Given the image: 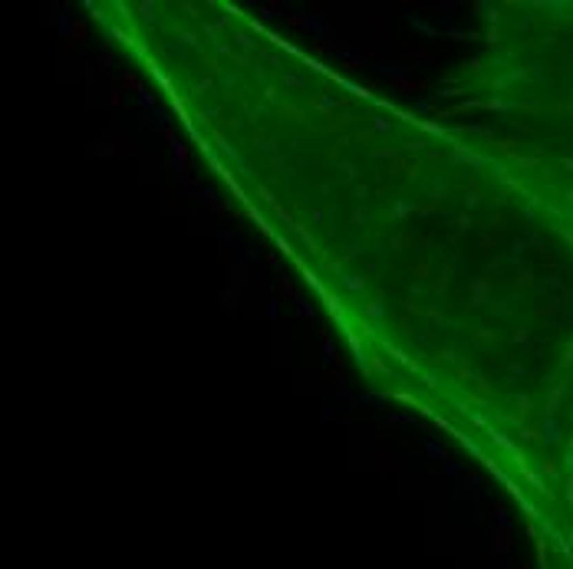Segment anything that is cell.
<instances>
[{"label":"cell","mask_w":573,"mask_h":569,"mask_svg":"<svg viewBox=\"0 0 573 569\" xmlns=\"http://www.w3.org/2000/svg\"><path fill=\"white\" fill-rule=\"evenodd\" d=\"M537 520L541 539L547 543V569H573V461L563 467Z\"/></svg>","instance_id":"cell-1"}]
</instances>
